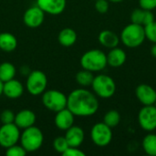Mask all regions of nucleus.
<instances>
[{
    "instance_id": "obj_26",
    "label": "nucleus",
    "mask_w": 156,
    "mask_h": 156,
    "mask_svg": "<svg viewBox=\"0 0 156 156\" xmlns=\"http://www.w3.org/2000/svg\"><path fill=\"white\" fill-rule=\"evenodd\" d=\"M144 27L145 38H147L152 43H156V21H154L144 26Z\"/></svg>"
},
{
    "instance_id": "obj_1",
    "label": "nucleus",
    "mask_w": 156,
    "mask_h": 156,
    "mask_svg": "<svg viewBox=\"0 0 156 156\" xmlns=\"http://www.w3.org/2000/svg\"><path fill=\"white\" fill-rule=\"evenodd\" d=\"M99 106L96 94L85 89L72 90L67 99V108L75 116H92L98 112Z\"/></svg>"
},
{
    "instance_id": "obj_39",
    "label": "nucleus",
    "mask_w": 156,
    "mask_h": 156,
    "mask_svg": "<svg viewBox=\"0 0 156 156\" xmlns=\"http://www.w3.org/2000/svg\"><path fill=\"white\" fill-rule=\"evenodd\" d=\"M95 1H96V0H95Z\"/></svg>"
},
{
    "instance_id": "obj_10",
    "label": "nucleus",
    "mask_w": 156,
    "mask_h": 156,
    "mask_svg": "<svg viewBox=\"0 0 156 156\" xmlns=\"http://www.w3.org/2000/svg\"><path fill=\"white\" fill-rule=\"evenodd\" d=\"M140 127L146 132H153L156 129V108L154 105L144 106L138 113Z\"/></svg>"
},
{
    "instance_id": "obj_6",
    "label": "nucleus",
    "mask_w": 156,
    "mask_h": 156,
    "mask_svg": "<svg viewBox=\"0 0 156 156\" xmlns=\"http://www.w3.org/2000/svg\"><path fill=\"white\" fill-rule=\"evenodd\" d=\"M68 97L61 91L57 90H49L43 92L42 102L49 111L58 112L67 107Z\"/></svg>"
},
{
    "instance_id": "obj_36",
    "label": "nucleus",
    "mask_w": 156,
    "mask_h": 156,
    "mask_svg": "<svg viewBox=\"0 0 156 156\" xmlns=\"http://www.w3.org/2000/svg\"><path fill=\"white\" fill-rule=\"evenodd\" d=\"M3 87H4V82L0 80V96L3 94Z\"/></svg>"
},
{
    "instance_id": "obj_34",
    "label": "nucleus",
    "mask_w": 156,
    "mask_h": 156,
    "mask_svg": "<svg viewBox=\"0 0 156 156\" xmlns=\"http://www.w3.org/2000/svg\"><path fill=\"white\" fill-rule=\"evenodd\" d=\"M154 21V15L151 10H145L144 14V27Z\"/></svg>"
},
{
    "instance_id": "obj_28",
    "label": "nucleus",
    "mask_w": 156,
    "mask_h": 156,
    "mask_svg": "<svg viewBox=\"0 0 156 156\" xmlns=\"http://www.w3.org/2000/svg\"><path fill=\"white\" fill-rule=\"evenodd\" d=\"M144 14H145V10L139 7L134 9L132 14H131V20L132 23L134 24H138V25H142L144 26Z\"/></svg>"
},
{
    "instance_id": "obj_35",
    "label": "nucleus",
    "mask_w": 156,
    "mask_h": 156,
    "mask_svg": "<svg viewBox=\"0 0 156 156\" xmlns=\"http://www.w3.org/2000/svg\"><path fill=\"white\" fill-rule=\"evenodd\" d=\"M151 53L154 58H156V43H154V45L151 48Z\"/></svg>"
},
{
    "instance_id": "obj_16",
    "label": "nucleus",
    "mask_w": 156,
    "mask_h": 156,
    "mask_svg": "<svg viewBox=\"0 0 156 156\" xmlns=\"http://www.w3.org/2000/svg\"><path fill=\"white\" fill-rule=\"evenodd\" d=\"M24 92V87L22 83L15 79L4 82L3 94L9 99H17L22 96Z\"/></svg>"
},
{
    "instance_id": "obj_15",
    "label": "nucleus",
    "mask_w": 156,
    "mask_h": 156,
    "mask_svg": "<svg viewBox=\"0 0 156 156\" xmlns=\"http://www.w3.org/2000/svg\"><path fill=\"white\" fill-rule=\"evenodd\" d=\"M36 122V114L30 110H22L15 115L14 123L19 129H27Z\"/></svg>"
},
{
    "instance_id": "obj_4",
    "label": "nucleus",
    "mask_w": 156,
    "mask_h": 156,
    "mask_svg": "<svg viewBox=\"0 0 156 156\" xmlns=\"http://www.w3.org/2000/svg\"><path fill=\"white\" fill-rule=\"evenodd\" d=\"M44 136L41 130L34 125L24 129V132L20 135L21 145L27 153L37 151L42 146Z\"/></svg>"
},
{
    "instance_id": "obj_25",
    "label": "nucleus",
    "mask_w": 156,
    "mask_h": 156,
    "mask_svg": "<svg viewBox=\"0 0 156 156\" xmlns=\"http://www.w3.org/2000/svg\"><path fill=\"white\" fill-rule=\"evenodd\" d=\"M103 122L112 129L118 126L121 122V114L116 110H111L105 113L103 117Z\"/></svg>"
},
{
    "instance_id": "obj_5",
    "label": "nucleus",
    "mask_w": 156,
    "mask_h": 156,
    "mask_svg": "<svg viewBox=\"0 0 156 156\" xmlns=\"http://www.w3.org/2000/svg\"><path fill=\"white\" fill-rule=\"evenodd\" d=\"M91 87L96 96L102 99L112 97L116 91L115 81L112 77L105 74H100L94 77Z\"/></svg>"
},
{
    "instance_id": "obj_11",
    "label": "nucleus",
    "mask_w": 156,
    "mask_h": 156,
    "mask_svg": "<svg viewBox=\"0 0 156 156\" xmlns=\"http://www.w3.org/2000/svg\"><path fill=\"white\" fill-rule=\"evenodd\" d=\"M45 18V12L37 5L27 8L24 14V23L27 27L31 28L38 27L42 25Z\"/></svg>"
},
{
    "instance_id": "obj_37",
    "label": "nucleus",
    "mask_w": 156,
    "mask_h": 156,
    "mask_svg": "<svg viewBox=\"0 0 156 156\" xmlns=\"http://www.w3.org/2000/svg\"><path fill=\"white\" fill-rule=\"evenodd\" d=\"M109 1H111V2H112V3H121V2H122L123 0H109Z\"/></svg>"
},
{
    "instance_id": "obj_18",
    "label": "nucleus",
    "mask_w": 156,
    "mask_h": 156,
    "mask_svg": "<svg viewBox=\"0 0 156 156\" xmlns=\"http://www.w3.org/2000/svg\"><path fill=\"white\" fill-rule=\"evenodd\" d=\"M127 58V55L122 48L118 47L111 48L107 54V63L112 68H119L122 66Z\"/></svg>"
},
{
    "instance_id": "obj_33",
    "label": "nucleus",
    "mask_w": 156,
    "mask_h": 156,
    "mask_svg": "<svg viewBox=\"0 0 156 156\" xmlns=\"http://www.w3.org/2000/svg\"><path fill=\"white\" fill-rule=\"evenodd\" d=\"M63 156H85V153L79 149V147H69L63 154Z\"/></svg>"
},
{
    "instance_id": "obj_21",
    "label": "nucleus",
    "mask_w": 156,
    "mask_h": 156,
    "mask_svg": "<svg viewBox=\"0 0 156 156\" xmlns=\"http://www.w3.org/2000/svg\"><path fill=\"white\" fill-rule=\"evenodd\" d=\"M17 40L16 37L9 33V32H3L0 34V48L5 52H11L16 48Z\"/></svg>"
},
{
    "instance_id": "obj_31",
    "label": "nucleus",
    "mask_w": 156,
    "mask_h": 156,
    "mask_svg": "<svg viewBox=\"0 0 156 156\" xmlns=\"http://www.w3.org/2000/svg\"><path fill=\"white\" fill-rule=\"evenodd\" d=\"M95 9L101 14H105L109 10V2L107 0H96Z\"/></svg>"
},
{
    "instance_id": "obj_23",
    "label": "nucleus",
    "mask_w": 156,
    "mask_h": 156,
    "mask_svg": "<svg viewBox=\"0 0 156 156\" xmlns=\"http://www.w3.org/2000/svg\"><path fill=\"white\" fill-rule=\"evenodd\" d=\"M16 68L10 62H3L0 64V80L3 82L8 81L15 78Z\"/></svg>"
},
{
    "instance_id": "obj_2",
    "label": "nucleus",
    "mask_w": 156,
    "mask_h": 156,
    "mask_svg": "<svg viewBox=\"0 0 156 156\" xmlns=\"http://www.w3.org/2000/svg\"><path fill=\"white\" fill-rule=\"evenodd\" d=\"M120 39L127 48H135L140 47L146 39L144 26L134 23L127 25L121 32Z\"/></svg>"
},
{
    "instance_id": "obj_27",
    "label": "nucleus",
    "mask_w": 156,
    "mask_h": 156,
    "mask_svg": "<svg viewBox=\"0 0 156 156\" xmlns=\"http://www.w3.org/2000/svg\"><path fill=\"white\" fill-rule=\"evenodd\" d=\"M53 147L56 152L62 154L69 147V145L64 136V137H57L53 142Z\"/></svg>"
},
{
    "instance_id": "obj_13",
    "label": "nucleus",
    "mask_w": 156,
    "mask_h": 156,
    "mask_svg": "<svg viewBox=\"0 0 156 156\" xmlns=\"http://www.w3.org/2000/svg\"><path fill=\"white\" fill-rule=\"evenodd\" d=\"M67 5V0H37V5L49 15L61 14Z\"/></svg>"
},
{
    "instance_id": "obj_7",
    "label": "nucleus",
    "mask_w": 156,
    "mask_h": 156,
    "mask_svg": "<svg viewBox=\"0 0 156 156\" xmlns=\"http://www.w3.org/2000/svg\"><path fill=\"white\" fill-rule=\"evenodd\" d=\"M48 79L46 74L41 70H33L29 73L27 79V90L33 95L37 96L42 94L47 88Z\"/></svg>"
},
{
    "instance_id": "obj_9",
    "label": "nucleus",
    "mask_w": 156,
    "mask_h": 156,
    "mask_svg": "<svg viewBox=\"0 0 156 156\" xmlns=\"http://www.w3.org/2000/svg\"><path fill=\"white\" fill-rule=\"evenodd\" d=\"M20 129L13 122L3 124L0 127V146L8 148L16 144L20 140Z\"/></svg>"
},
{
    "instance_id": "obj_8",
    "label": "nucleus",
    "mask_w": 156,
    "mask_h": 156,
    "mask_svg": "<svg viewBox=\"0 0 156 156\" xmlns=\"http://www.w3.org/2000/svg\"><path fill=\"white\" fill-rule=\"evenodd\" d=\"M90 138L93 144L99 147L109 145L112 140V128L102 122H98L93 125L90 131Z\"/></svg>"
},
{
    "instance_id": "obj_30",
    "label": "nucleus",
    "mask_w": 156,
    "mask_h": 156,
    "mask_svg": "<svg viewBox=\"0 0 156 156\" xmlns=\"http://www.w3.org/2000/svg\"><path fill=\"white\" fill-rule=\"evenodd\" d=\"M0 120L3 124L6 123H13L15 121V114L10 110H5L0 114Z\"/></svg>"
},
{
    "instance_id": "obj_29",
    "label": "nucleus",
    "mask_w": 156,
    "mask_h": 156,
    "mask_svg": "<svg viewBox=\"0 0 156 156\" xmlns=\"http://www.w3.org/2000/svg\"><path fill=\"white\" fill-rule=\"evenodd\" d=\"M27 154V152L23 148L22 145H12L8 148H6L5 155L7 156H25Z\"/></svg>"
},
{
    "instance_id": "obj_12",
    "label": "nucleus",
    "mask_w": 156,
    "mask_h": 156,
    "mask_svg": "<svg viewBox=\"0 0 156 156\" xmlns=\"http://www.w3.org/2000/svg\"><path fill=\"white\" fill-rule=\"evenodd\" d=\"M135 95L144 106L154 105L156 101V90L148 84L138 85L135 90Z\"/></svg>"
},
{
    "instance_id": "obj_20",
    "label": "nucleus",
    "mask_w": 156,
    "mask_h": 156,
    "mask_svg": "<svg viewBox=\"0 0 156 156\" xmlns=\"http://www.w3.org/2000/svg\"><path fill=\"white\" fill-rule=\"evenodd\" d=\"M58 40L63 47H71L77 41V33L70 27L63 28L58 34Z\"/></svg>"
},
{
    "instance_id": "obj_17",
    "label": "nucleus",
    "mask_w": 156,
    "mask_h": 156,
    "mask_svg": "<svg viewBox=\"0 0 156 156\" xmlns=\"http://www.w3.org/2000/svg\"><path fill=\"white\" fill-rule=\"evenodd\" d=\"M65 138L70 147H80L85 138L84 131L80 126L72 125L66 131Z\"/></svg>"
},
{
    "instance_id": "obj_14",
    "label": "nucleus",
    "mask_w": 156,
    "mask_h": 156,
    "mask_svg": "<svg viewBox=\"0 0 156 156\" xmlns=\"http://www.w3.org/2000/svg\"><path fill=\"white\" fill-rule=\"evenodd\" d=\"M75 115L66 107L58 111L55 116V125L58 129L62 131H67L74 123Z\"/></svg>"
},
{
    "instance_id": "obj_32",
    "label": "nucleus",
    "mask_w": 156,
    "mask_h": 156,
    "mask_svg": "<svg viewBox=\"0 0 156 156\" xmlns=\"http://www.w3.org/2000/svg\"><path fill=\"white\" fill-rule=\"evenodd\" d=\"M139 5L144 10H154L156 8V0H139Z\"/></svg>"
},
{
    "instance_id": "obj_22",
    "label": "nucleus",
    "mask_w": 156,
    "mask_h": 156,
    "mask_svg": "<svg viewBox=\"0 0 156 156\" xmlns=\"http://www.w3.org/2000/svg\"><path fill=\"white\" fill-rule=\"evenodd\" d=\"M142 145L146 154L150 156H156V134L149 133L146 136H144Z\"/></svg>"
},
{
    "instance_id": "obj_38",
    "label": "nucleus",
    "mask_w": 156,
    "mask_h": 156,
    "mask_svg": "<svg viewBox=\"0 0 156 156\" xmlns=\"http://www.w3.org/2000/svg\"><path fill=\"white\" fill-rule=\"evenodd\" d=\"M154 107H155V108H156V101H155V102H154Z\"/></svg>"
},
{
    "instance_id": "obj_24",
    "label": "nucleus",
    "mask_w": 156,
    "mask_h": 156,
    "mask_svg": "<svg viewBox=\"0 0 156 156\" xmlns=\"http://www.w3.org/2000/svg\"><path fill=\"white\" fill-rule=\"evenodd\" d=\"M94 76L91 71L87 70V69H82L79 71L76 75V81L78 82L79 85L82 87H89L91 86L92 81H93Z\"/></svg>"
},
{
    "instance_id": "obj_19",
    "label": "nucleus",
    "mask_w": 156,
    "mask_h": 156,
    "mask_svg": "<svg viewBox=\"0 0 156 156\" xmlns=\"http://www.w3.org/2000/svg\"><path fill=\"white\" fill-rule=\"evenodd\" d=\"M98 39L101 46L110 49L118 47L120 43V37H118V35L115 32L109 30V29L102 30L99 34Z\"/></svg>"
},
{
    "instance_id": "obj_3",
    "label": "nucleus",
    "mask_w": 156,
    "mask_h": 156,
    "mask_svg": "<svg viewBox=\"0 0 156 156\" xmlns=\"http://www.w3.org/2000/svg\"><path fill=\"white\" fill-rule=\"evenodd\" d=\"M82 69L91 72H97L104 69L107 63V55L101 49H90L86 51L80 58Z\"/></svg>"
}]
</instances>
